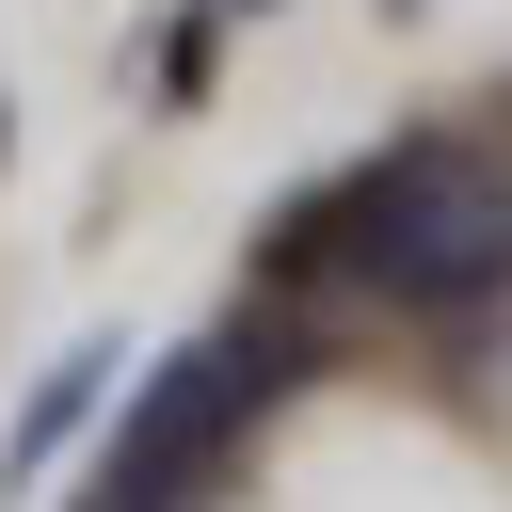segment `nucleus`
I'll return each instance as SVG.
<instances>
[{
	"label": "nucleus",
	"mask_w": 512,
	"mask_h": 512,
	"mask_svg": "<svg viewBox=\"0 0 512 512\" xmlns=\"http://www.w3.org/2000/svg\"><path fill=\"white\" fill-rule=\"evenodd\" d=\"M96 384H112V352H64V368H48V384H32V416H16V448H0V464H16V480H32V464H48V448H64V432H80V416H96Z\"/></svg>",
	"instance_id": "obj_1"
},
{
	"label": "nucleus",
	"mask_w": 512,
	"mask_h": 512,
	"mask_svg": "<svg viewBox=\"0 0 512 512\" xmlns=\"http://www.w3.org/2000/svg\"><path fill=\"white\" fill-rule=\"evenodd\" d=\"M0 144H16V112H0Z\"/></svg>",
	"instance_id": "obj_2"
}]
</instances>
